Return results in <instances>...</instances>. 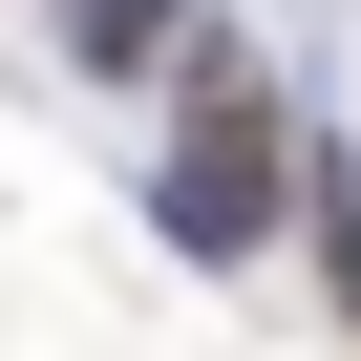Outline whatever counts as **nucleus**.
<instances>
[{"mask_svg": "<svg viewBox=\"0 0 361 361\" xmlns=\"http://www.w3.org/2000/svg\"><path fill=\"white\" fill-rule=\"evenodd\" d=\"M298 192H319V170H298V85H276L255 43H192V128H170L149 213H170V234H192V255L234 276V255H255V234H276Z\"/></svg>", "mask_w": 361, "mask_h": 361, "instance_id": "1", "label": "nucleus"}, {"mask_svg": "<svg viewBox=\"0 0 361 361\" xmlns=\"http://www.w3.org/2000/svg\"><path fill=\"white\" fill-rule=\"evenodd\" d=\"M298 234H319V298H340V340H361V170H319V192H298Z\"/></svg>", "mask_w": 361, "mask_h": 361, "instance_id": "2", "label": "nucleus"}, {"mask_svg": "<svg viewBox=\"0 0 361 361\" xmlns=\"http://www.w3.org/2000/svg\"><path fill=\"white\" fill-rule=\"evenodd\" d=\"M170 22H192V0H64V43H85V64H170Z\"/></svg>", "mask_w": 361, "mask_h": 361, "instance_id": "3", "label": "nucleus"}]
</instances>
